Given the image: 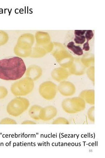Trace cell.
Returning <instances> with one entry per match:
<instances>
[{
	"label": "cell",
	"instance_id": "cell-1",
	"mask_svg": "<svg viewBox=\"0 0 105 158\" xmlns=\"http://www.w3.org/2000/svg\"><path fill=\"white\" fill-rule=\"evenodd\" d=\"M26 69L23 60L18 56L0 60V79L19 80L25 74Z\"/></svg>",
	"mask_w": 105,
	"mask_h": 158
},
{
	"label": "cell",
	"instance_id": "cell-2",
	"mask_svg": "<svg viewBox=\"0 0 105 158\" xmlns=\"http://www.w3.org/2000/svg\"><path fill=\"white\" fill-rule=\"evenodd\" d=\"M52 55L61 67L69 69L72 65L74 57L62 44L54 42Z\"/></svg>",
	"mask_w": 105,
	"mask_h": 158
},
{
	"label": "cell",
	"instance_id": "cell-3",
	"mask_svg": "<svg viewBox=\"0 0 105 158\" xmlns=\"http://www.w3.org/2000/svg\"><path fill=\"white\" fill-rule=\"evenodd\" d=\"M30 106V102L28 99L18 97L9 102L7 106L6 111L10 116L18 117L25 112Z\"/></svg>",
	"mask_w": 105,
	"mask_h": 158
},
{
	"label": "cell",
	"instance_id": "cell-4",
	"mask_svg": "<svg viewBox=\"0 0 105 158\" xmlns=\"http://www.w3.org/2000/svg\"><path fill=\"white\" fill-rule=\"evenodd\" d=\"M34 86V81L30 78L25 77L14 83L10 89L14 95L25 96L32 93Z\"/></svg>",
	"mask_w": 105,
	"mask_h": 158
},
{
	"label": "cell",
	"instance_id": "cell-5",
	"mask_svg": "<svg viewBox=\"0 0 105 158\" xmlns=\"http://www.w3.org/2000/svg\"><path fill=\"white\" fill-rule=\"evenodd\" d=\"M63 111L69 114H75L83 111L86 108V103L80 97L67 98L62 102Z\"/></svg>",
	"mask_w": 105,
	"mask_h": 158
},
{
	"label": "cell",
	"instance_id": "cell-6",
	"mask_svg": "<svg viewBox=\"0 0 105 158\" xmlns=\"http://www.w3.org/2000/svg\"><path fill=\"white\" fill-rule=\"evenodd\" d=\"M57 92V85L52 81L43 82L39 86V94L47 100H51L55 98Z\"/></svg>",
	"mask_w": 105,
	"mask_h": 158
},
{
	"label": "cell",
	"instance_id": "cell-7",
	"mask_svg": "<svg viewBox=\"0 0 105 158\" xmlns=\"http://www.w3.org/2000/svg\"><path fill=\"white\" fill-rule=\"evenodd\" d=\"M35 38L33 34L26 33L22 35L18 38L16 45L21 49H32L34 44Z\"/></svg>",
	"mask_w": 105,
	"mask_h": 158
},
{
	"label": "cell",
	"instance_id": "cell-8",
	"mask_svg": "<svg viewBox=\"0 0 105 158\" xmlns=\"http://www.w3.org/2000/svg\"><path fill=\"white\" fill-rule=\"evenodd\" d=\"M58 91L64 97H70L76 93L75 85L71 82L64 81L59 82L57 86Z\"/></svg>",
	"mask_w": 105,
	"mask_h": 158
},
{
	"label": "cell",
	"instance_id": "cell-9",
	"mask_svg": "<svg viewBox=\"0 0 105 158\" xmlns=\"http://www.w3.org/2000/svg\"><path fill=\"white\" fill-rule=\"evenodd\" d=\"M57 109L52 106H48L42 108L40 110V118L41 120L48 122L54 119L57 116Z\"/></svg>",
	"mask_w": 105,
	"mask_h": 158
},
{
	"label": "cell",
	"instance_id": "cell-10",
	"mask_svg": "<svg viewBox=\"0 0 105 158\" xmlns=\"http://www.w3.org/2000/svg\"><path fill=\"white\" fill-rule=\"evenodd\" d=\"M86 71V68L82 63L81 58L75 57L74 60L71 66L69 69L70 75L81 76L85 74Z\"/></svg>",
	"mask_w": 105,
	"mask_h": 158
},
{
	"label": "cell",
	"instance_id": "cell-11",
	"mask_svg": "<svg viewBox=\"0 0 105 158\" xmlns=\"http://www.w3.org/2000/svg\"><path fill=\"white\" fill-rule=\"evenodd\" d=\"M70 75L67 69L61 67L54 69L51 73L52 78L58 82L66 81Z\"/></svg>",
	"mask_w": 105,
	"mask_h": 158
},
{
	"label": "cell",
	"instance_id": "cell-12",
	"mask_svg": "<svg viewBox=\"0 0 105 158\" xmlns=\"http://www.w3.org/2000/svg\"><path fill=\"white\" fill-rule=\"evenodd\" d=\"M42 70L41 67L37 65H30L26 69L25 75L26 77L30 78L33 81L38 80L41 77Z\"/></svg>",
	"mask_w": 105,
	"mask_h": 158
},
{
	"label": "cell",
	"instance_id": "cell-13",
	"mask_svg": "<svg viewBox=\"0 0 105 158\" xmlns=\"http://www.w3.org/2000/svg\"><path fill=\"white\" fill-rule=\"evenodd\" d=\"M34 38L36 41L35 46L38 47H43L51 42L50 37L47 32H37Z\"/></svg>",
	"mask_w": 105,
	"mask_h": 158
},
{
	"label": "cell",
	"instance_id": "cell-14",
	"mask_svg": "<svg viewBox=\"0 0 105 158\" xmlns=\"http://www.w3.org/2000/svg\"><path fill=\"white\" fill-rule=\"evenodd\" d=\"M79 97L83 99L85 103L90 105H95V91L93 89H85L82 91Z\"/></svg>",
	"mask_w": 105,
	"mask_h": 158
},
{
	"label": "cell",
	"instance_id": "cell-15",
	"mask_svg": "<svg viewBox=\"0 0 105 158\" xmlns=\"http://www.w3.org/2000/svg\"><path fill=\"white\" fill-rule=\"evenodd\" d=\"M42 107L39 105H33L29 110V115L32 119L35 121L40 120V110Z\"/></svg>",
	"mask_w": 105,
	"mask_h": 158
},
{
	"label": "cell",
	"instance_id": "cell-16",
	"mask_svg": "<svg viewBox=\"0 0 105 158\" xmlns=\"http://www.w3.org/2000/svg\"><path fill=\"white\" fill-rule=\"evenodd\" d=\"M47 54L43 47L35 46L32 48V52L30 57L33 58H39L43 57Z\"/></svg>",
	"mask_w": 105,
	"mask_h": 158
},
{
	"label": "cell",
	"instance_id": "cell-17",
	"mask_svg": "<svg viewBox=\"0 0 105 158\" xmlns=\"http://www.w3.org/2000/svg\"><path fill=\"white\" fill-rule=\"evenodd\" d=\"M82 63L86 68L94 65L95 56L93 54L86 53L81 58Z\"/></svg>",
	"mask_w": 105,
	"mask_h": 158
},
{
	"label": "cell",
	"instance_id": "cell-18",
	"mask_svg": "<svg viewBox=\"0 0 105 158\" xmlns=\"http://www.w3.org/2000/svg\"><path fill=\"white\" fill-rule=\"evenodd\" d=\"M14 54L18 57H20V58L21 57L26 58V57H30V56L32 49H22L15 45L14 47Z\"/></svg>",
	"mask_w": 105,
	"mask_h": 158
},
{
	"label": "cell",
	"instance_id": "cell-19",
	"mask_svg": "<svg viewBox=\"0 0 105 158\" xmlns=\"http://www.w3.org/2000/svg\"><path fill=\"white\" fill-rule=\"evenodd\" d=\"M67 47L68 49L71 51L77 56H82L83 55V50L81 47L79 46L75 45L74 41L69 42L67 45Z\"/></svg>",
	"mask_w": 105,
	"mask_h": 158
},
{
	"label": "cell",
	"instance_id": "cell-20",
	"mask_svg": "<svg viewBox=\"0 0 105 158\" xmlns=\"http://www.w3.org/2000/svg\"><path fill=\"white\" fill-rule=\"evenodd\" d=\"M8 33L3 31H0V46L4 45L9 41Z\"/></svg>",
	"mask_w": 105,
	"mask_h": 158
},
{
	"label": "cell",
	"instance_id": "cell-21",
	"mask_svg": "<svg viewBox=\"0 0 105 158\" xmlns=\"http://www.w3.org/2000/svg\"><path fill=\"white\" fill-rule=\"evenodd\" d=\"M94 72V66H92L87 68V69H86V73H85L89 79L93 82L95 81Z\"/></svg>",
	"mask_w": 105,
	"mask_h": 158
},
{
	"label": "cell",
	"instance_id": "cell-22",
	"mask_svg": "<svg viewBox=\"0 0 105 158\" xmlns=\"http://www.w3.org/2000/svg\"><path fill=\"white\" fill-rule=\"evenodd\" d=\"M53 124H69L70 122L65 118L59 117L54 120L52 122Z\"/></svg>",
	"mask_w": 105,
	"mask_h": 158
},
{
	"label": "cell",
	"instance_id": "cell-23",
	"mask_svg": "<svg viewBox=\"0 0 105 158\" xmlns=\"http://www.w3.org/2000/svg\"><path fill=\"white\" fill-rule=\"evenodd\" d=\"M95 107L93 106L88 109L87 111V116L89 120L91 122H95Z\"/></svg>",
	"mask_w": 105,
	"mask_h": 158
},
{
	"label": "cell",
	"instance_id": "cell-24",
	"mask_svg": "<svg viewBox=\"0 0 105 158\" xmlns=\"http://www.w3.org/2000/svg\"><path fill=\"white\" fill-rule=\"evenodd\" d=\"M74 41L75 43L77 44H83L86 41V39H85V35H79V36L75 35Z\"/></svg>",
	"mask_w": 105,
	"mask_h": 158
},
{
	"label": "cell",
	"instance_id": "cell-25",
	"mask_svg": "<svg viewBox=\"0 0 105 158\" xmlns=\"http://www.w3.org/2000/svg\"><path fill=\"white\" fill-rule=\"evenodd\" d=\"M17 122L14 120L10 118H5L0 121V124H17Z\"/></svg>",
	"mask_w": 105,
	"mask_h": 158
},
{
	"label": "cell",
	"instance_id": "cell-26",
	"mask_svg": "<svg viewBox=\"0 0 105 158\" xmlns=\"http://www.w3.org/2000/svg\"><path fill=\"white\" fill-rule=\"evenodd\" d=\"M8 94L7 89L3 86H0V100L6 97Z\"/></svg>",
	"mask_w": 105,
	"mask_h": 158
},
{
	"label": "cell",
	"instance_id": "cell-27",
	"mask_svg": "<svg viewBox=\"0 0 105 158\" xmlns=\"http://www.w3.org/2000/svg\"><path fill=\"white\" fill-rule=\"evenodd\" d=\"M85 39H87V41H89L93 39L94 36V33L92 30H86L85 32Z\"/></svg>",
	"mask_w": 105,
	"mask_h": 158
},
{
	"label": "cell",
	"instance_id": "cell-28",
	"mask_svg": "<svg viewBox=\"0 0 105 158\" xmlns=\"http://www.w3.org/2000/svg\"><path fill=\"white\" fill-rule=\"evenodd\" d=\"M86 30H75L74 34L75 35H85Z\"/></svg>",
	"mask_w": 105,
	"mask_h": 158
},
{
	"label": "cell",
	"instance_id": "cell-29",
	"mask_svg": "<svg viewBox=\"0 0 105 158\" xmlns=\"http://www.w3.org/2000/svg\"><path fill=\"white\" fill-rule=\"evenodd\" d=\"M83 50L85 51L86 52H88L90 50V47L89 43V41H86V42H85L83 44Z\"/></svg>",
	"mask_w": 105,
	"mask_h": 158
},
{
	"label": "cell",
	"instance_id": "cell-30",
	"mask_svg": "<svg viewBox=\"0 0 105 158\" xmlns=\"http://www.w3.org/2000/svg\"><path fill=\"white\" fill-rule=\"evenodd\" d=\"M36 123L34 121L29 120H25L23 121L22 123V124H36Z\"/></svg>",
	"mask_w": 105,
	"mask_h": 158
}]
</instances>
